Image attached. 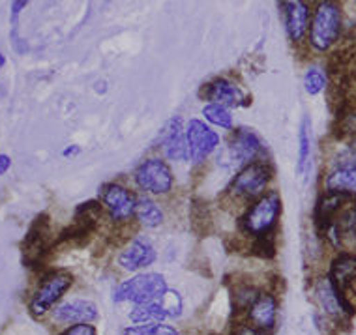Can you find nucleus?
Here are the masks:
<instances>
[{"label": "nucleus", "mask_w": 356, "mask_h": 335, "mask_svg": "<svg viewBox=\"0 0 356 335\" xmlns=\"http://www.w3.org/2000/svg\"><path fill=\"white\" fill-rule=\"evenodd\" d=\"M280 212H282V201H280L277 193H266V195L259 197L242 220L244 231L253 236L263 238L264 234H268L272 227L276 225Z\"/></svg>", "instance_id": "7ed1b4c3"}, {"label": "nucleus", "mask_w": 356, "mask_h": 335, "mask_svg": "<svg viewBox=\"0 0 356 335\" xmlns=\"http://www.w3.org/2000/svg\"><path fill=\"white\" fill-rule=\"evenodd\" d=\"M203 115L207 116V120H209V122L216 124V126H220V128H225V129L233 128V116H231L229 109H225V107L210 104L203 109Z\"/></svg>", "instance_id": "393cba45"}, {"label": "nucleus", "mask_w": 356, "mask_h": 335, "mask_svg": "<svg viewBox=\"0 0 356 335\" xmlns=\"http://www.w3.org/2000/svg\"><path fill=\"white\" fill-rule=\"evenodd\" d=\"M58 335H98V332L92 324H74V326L62 329Z\"/></svg>", "instance_id": "cd10ccee"}, {"label": "nucleus", "mask_w": 356, "mask_h": 335, "mask_svg": "<svg viewBox=\"0 0 356 335\" xmlns=\"http://www.w3.org/2000/svg\"><path fill=\"white\" fill-rule=\"evenodd\" d=\"M26 0H19V2H12V17H19V13L23 8H26Z\"/></svg>", "instance_id": "473e14b6"}, {"label": "nucleus", "mask_w": 356, "mask_h": 335, "mask_svg": "<svg viewBox=\"0 0 356 335\" xmlns=\"http://www.w3.org/2000/svg\"><path fill=\"white\" fill-rule=\"evenodd\" d=\"M161 305H163V309H165L167 317L177 318L182 315V298H180L178 293H175V291H167V293L163 294Z\"/></svg>", "instance_id": "bb28decb"}, {"label": "nucleus", "mask_w": 356, "mask_h": 335, "mask_svg": "<svg viewBox=\"0 0 356 335\" xmlns=\"http://www.w3.org/2000/svg\"><path fill=\"white\" fill-rule=\"evenodd\" d=\"M70 286H72V275L64 270H55V272L45 275L34 296H32L31 304H29L32 315L43 317L66 294Z\"/></svg>", "instance_id": "20e7f679"}, {"label": "nucleus", "mask_w": 356, "mask_h": 335, "mask_svg": "<svg viewBox=\"0 0 356 335\" xmlns=\"http://www.w3.org/2000/svg\"><path fill=\"white\" fill-rule=\"evenodd\" d=\"M79 152H81L79 147H75V145H72V147L66 148V150L62 152V156H64V158H70V156H75V154H79Z\"/></svg>", "instance_id": "72a5a7b5"}, {"label": "nucleus", "mask_w": 356, "mask_h": 335, "mask_svg": "<svg viewBox=\"0 0 356 335\" xmlns=\"http://www.w3.org/2000/svg\"><path fill=\"white\" fill-rule=\"evenodd\" d=\"M4 64H6V58H4V55H2V53H0V70H2V67H4Z\"/></svg>", "instance_id": "f704fd0d"}, {"label": "nucleus", "mask_w": 356, "mask_h": 335, "mask_svg": "<svg viewBox=\"0 0 356 335\" xmlns=\"http://www.w3.org/2000/svg\"><path fill=\"white\" fill-rule=\"evenodd\" d=\"M53 318L58 324H92L98 318V307L88 300H74L58 305L53 311Z\"/></svg>", "instance_id": "4468645a"}, {"label": "nucleus", "mask_w": 356, "mask_h": 335, "mask_svg": "<svg viewBox=\"0 0 356 335\" xmlns=\"http://www.w3.org/2000/svg\"><path fill=\"white\" fill-rule=\"evenodd\" d=\"M277 318V302L276 296L270 293L259 294L252 307L248 309V320L253 328L261 329L264 334H270L276 328Z\"/></svg>", "instance_id": "f8f14e48"}, {"label": "nucleus", "mask_w": 356, "mask_h": 335, "mask_svg": "<svg viewBox=\"0 0 356 335\" xmlns=\"http://www.w3.org/2000/svg\"><path fill=\"white\" fill-rule=\"evenodd\" d=\"M255 253L261 256H272L274 255V245L270 244V240H266V238H259L257 245H255Z\"/></svg>", "instance_id": "c85d7f7f"}, {"label": "nucleus", "mask_w": 356, "mask_h": 335, "mask_svg": "<svg viewBox=\"0 0 356 335\" xmlns=\"http://www.w3.org/2000/svg\"><path fill=\"white\" fill-rule=\"evenodd\" d=\"M272 178V167L264 161H255L252 165H246L242 171L234 177L231 183V191L234 195L244 197V199H253L259 197L268 186Z\"/></svg>", "instance_id": "423d86ee"}, {"label": "nucleus", "mask_w": 356, "mask_h": 335, "mask_svg": "<svg viewBox=\"0 0 356 335\" xmlns=\"http://www.w3.org/2000/svg\"><path fill=\"white\" fill-rule=\"evenodd\" d=\"M315 296L319 300V305L323 307L326 315L332 318H339L347 317L353 313V307L347 304V300L343 298V294L339 293L336 285L332 283L330 277H325V279L317 281V285H315Z\"/></svg>", "instance_id": "9d476101"}, {"label": "nucleus", "mask_w": 356, "mask_h": 335, "mask_svg": "<svg viewBox=\"0 0 356 335\" xmlns=\"http://www.w3.org/2000/svg\"><path fill=\"white\" fill-rule=\"evenodd\" d=\"M136 215L139 223L147 229H156L163 223V212L161 208L148 197H141L137 199V206H136Z\"/></svg>", "instance_id": "4be33fe9"}, {"label": "nucleus", "mask_w": 356, "mask_h": 335, "mask_svg": "<svg viewBox=\"0 0 356 335\" xmlns=\"http://www.w3.org/2000/svg\"><path fill=\"white\" fill-rule=\"evenodd\" d=\"M312 122L304 116L300 126V148H298V172L306 178L312 167Z\"/></svg>", "instance_id": "5701e85b"}, {"label": "nucleus", "mask_w": 356, "mask_h": 335, "mask_svg": "<svg viewBox=\"0 0 356 335\" xmlns=\"http://www.w3.org/2000/svg\"><path fill=\"white\" fill-rule=\"evenodd\" d=\"M47 250H49V225L45 221V215H42L34 221V225L31 227L25 238V244H23L25 261L29 264H34L42 259Z\"/></svg>", "instance_id": "dca6fc26"}, {"label": "nucleus", "mask_w": 356, "mask_h": 335, "mask_svg": "<svg viewBox=\"0 0 356 335\" xmlns=\"http://www.w3.org/2000/svg\"><path fill=\"white\" fill-rule=\"evenodd\" d=\"M341 32V10L336 2H321L309 26V42L317 51H326Z\"/></svg>", "instance_id": "f03ea898"}, {"label": "nucleus", "mask_w": 356, "mask_h": 335, "mask_svg": "<svg viewBox=\"0 0 356 335\" xmlns=\"http://www.w3.org/2000/svg\"><path fill=\"white\" fill-rule=\"evenodd\" d=\"M261 152H263L261 139L248 129H238L229 142V156L234 163H255V159L261 156Z\"/></svg>", "instance_id": "ddd939ff"}, {"label": "nucleus", "mask_w": 356, "mask_h": 335, "mask_svg": "<svg viewBox=\"0 0 356 335\" xmlns=\"http://www.w3.org/2000/svg\"><path fill=\"white\" fill-rule=\"evenodd\" d=\"M10 165H12V159H10V156H6V154H0V177L6 172L8 169H10Z\"/></svg>", "instance_id": "2f4dec72"}, {"label": "nucleus", "mask_w": 356, "mask_h": 335, "mask_svg": "<svg viewBox=\"0 0 356 335\" xmlns=\"http://www.w3.org/2000/svg\"><path fill=\"white\" fill-rule=\"evenodd\" d=\"M326 189L339 195H356V165L341 167L326 177Z\"/></svg>", "instance_id": "6ab92c4d"}, {"label": "nucleus", "mask_w": 356, "mask_h": 335, "mask_svg": "<svg viewBox=\"0 0 356 335\" xmlns=\"http://www.w3.org/2000/svg\"><path fill=\"white\" fill-rule=\"evenodd\" d=\"M167 313L163 309V305L160 302H152V304L136 305L134 309L129 311V320L134 324H156L165 322Z\"/></svg>", "instance_id": "412c9836"}, {"label": "nucleus", "mask_w": 356, "mask_h": 335, "mask_svg": "<svg viewBox=\"0 0 356 335\" xmlns=\"http://www.w3.org/2000/svg\"><path fill=\"white\" fill-rule=\"evenodd\" d=\"M102 199H104L105 208L109 210L111 218L118 221V223L128 221L136 213V197L131 195L126 188L118 186V183H107L102 189Z\"/></svg>", "instance_id": "1a4fd4ad"}, {"label": "nucleus", "mask_w": 356, "mask_h": 335, "mask_svg": "<svg viewBox=\"0 0 356 335\" xmlns=\"http://www.w3.org/2000/svg\"><path fill=\"white\" fill-rule=\"evenodd\" d=\"M124 335H180L175 326L165 322L156 324H134L122 329Z\"/></svg>", "instance_id": "b1692460"}, {"label": "nucleus", "mask_w": 356, "mask_h": 335, "mask_svg": "<svg viewBox=\"0 0 356 335\" xmlns=\"http://www.w3.org/2000/svg\"><path fill=\"white\" fill-rule=\"evenodd\" d=\"M207 90H209L210 101L214 105H220V107H225V109L240 107L246 99V94L242 92V88L225 79L214 81L212 85L207 86Z\"/></svg>", "instance_id": "a211bd4d"}, {"label": "nucleus", "mask_w": 356, "mask_h": 335, "mask_svg": "<svg viewBox=\"0 0 356 335\" xmlns=\"http://www.w3.org/2000/svg\"><path fill=\"white\" fill-rule=\"evenodd\" d=\"M188 145H190V158L193 163H201L207 156L214 152L220 137L216 131L207 126L201 120H190L188 129H186Z\"/></svg>", "instance_id": "6e6552de"}, {"label": "nucleus", "mask_w": 356, "mask_h": 335, "mask_svg": "<svg viewBox=\"0 0 356 335\" xmlns=\"http://www.w3.org/2000/svg\"><path fill=\"white\" fill-rule=\"evenodd\" d=\"M233 335H268V334H264V332H261V329L257 328H253L252 324H238L236 328H234Z\"/></svg>", "instance_id": "7c9ffc66"}, {"label": "nucleus", "mask_w": 356, "mask_h": 335, "mask_svg": "<svg viewBox=\"0 0 356 335\" xmlns=\"http://www.w3.org/2000/svg\"><path fill=\"white\" fill-rule=\"evenodd\" d=\"M167 291H169L167 281L161 274H139L131 279L122 281L115 288L113 300L117 304H124V302L134 305L152 304V302H160Z\"/></svg>", "instance_id": "f257e3e1"}, {"label": "nucleus", "mask_w": 356, "mask_h": 335, "mask_svg": "<svg viewBox=\"0 0 356 335\" xmlns=\"http://www.w3.org/2000/svg\"><path fill=\"white\" fill-rule=\"evenodd\" d=\"M161 147L163 154L172 161H186L190 158V145H188V137L182 131V124L178 118L169 120L163 131V139H161Z\"/></svg>", "instance_id": "2eb2a0df"}, {"label": "nucleus", "mask_w": 356, "mask_h": 335, "mask_svg": "<svg viewBox=\"0 0 356 335\" xmlns=\"http://www.w3.org/2000/svg\"><path fill=\"white\" fill-rule=\"evenodd\" d=\"M353 148H355V150H356V140H355V145H353Z\"/></svg>", "instance_id": "c9c22d12"}, {"label": "nucleus", "mask_w": 356, "mask_h": 335, "mask_svg": "<svg viewBox=\"0 0 356 335\" xmlns=\"http://www.w3.org/2000/svg\"><path fill=\"white\" fill-rule=\"evenodd\" d=\"M341 128H343L345 133H355L356 135V111L355 113H349L341 118Z\"/></svg>", "instance_id": "c756f323"}, {"label": "nucleus", "mask_w": 356, "mask_h": 335, "mask_svg": "<svg viewBox=\"0 0 356 335\" xmlns=\"http://www.w3.org/2000/svg\"><path fill=\"white\" fill-rule=\"evenodd\" d=\"M285 26L289 38L295 43L302 42L309 31V8L306 2H287L285 4Z\"/></svg>", "instance_id": "f3484780"}, {"label": "nucleus", "mask_w": 356, "mask_h": 335, "mask_svg": "<svg viewBox=\"0 0 356 335\" xmlns=\"http://www.w3.org/2000/svg\"><path fill=\"white\" fill-rule=\"evenodd\" d=\"M326 86V75L321 67H309L304 75V88H306L307 94H319V92L325 90Z\"/></svg>", "instance_id": "a878e982"}, {"label": "nucleus", "mask_w": 356, "mask_h": 335, "mask_svg": "<svg viewBox=\"0 0 356 335\" xmlns=\"http://www.w3.org/2000/svg\"><path fill=\"white\" fill-rule=\"evenodd\" d=\"M356 275V255H341L334 261L330 270V281L336 285L339 293L343 286Z\"/></svg>", "instance_id": "aec40b11"}, {"label": "nucleus", "mask_w": 356, "mask_h": 335, "mask_svg": "<svg viewBox=\"0 0 356 335\" xmlns=\"http://www.w3.org/2000/svg\"><path fill=\"white\" fill-rule=\"evenodd\" d=\"M334 247L345 255H356V204H349L339 210L325 229Z\"/></svg>", "instance_id": "39448f33"}, {"label": "nucleus", "mask_w": 356, "mask_h": 335, "mask_svg": "<svg viewBox=\"0 0 356 335\" xmlns=\"http://www.w3.org/2000/svg\"><path fill=\"white\" fill-rule=\"evenodd\" d=\"M156 261V250L154 245L148 242L147 238L137 236L129 242L124 251L118 256V262L124 270L128 272H137V270L147 268Z\"/></svg>", "instance_id": "9b49d317"}, {"label": "nucleus", "mask_w": 356, "mask_h": 335, "mask_svg": "<svg viewBox=\"0 0 356 335\" xmlns=\"http://www.w3.org/2000/svg\"><path fill=\"white\" fill-rule=\"evenodd\" d=\"M136 182L147 193L163 195V193H169L172 188V172L165 161L158 158L147 159L137 167Z\"/></svg>", "instance_id": "0eeeda50"}]
</instances>
